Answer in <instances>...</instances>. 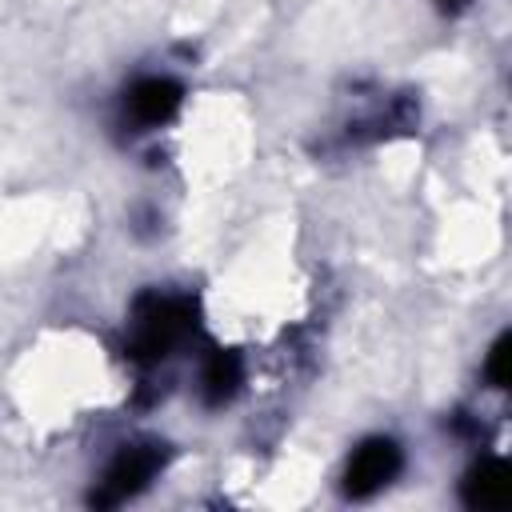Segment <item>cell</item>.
I'll return each instance as SVG.
<instances>
[{"mask_svg": "<svg viewBox=\"0 0 512 512\" xmlns=\"http://www.w3.org/2000/svg\"><path fill=\"white\" fill-rule=\"evenodd\" d=\"M196 332V304L184 296H144L136 304V328L128 356L140 364L164 360L176 344H184Z\"/></svg>", "mask_w": 512, "mask_h": 512, "instance_id": "6da1fadb", "label": "cell"}, {"mask_svg": "<svg viewBox=\"0 0 512 512\" xmlns=\"http://www.w3.org/2000/svg\"><path fill=\"white\" fill-rule=\"evenodd\" d=\"M508 360H512V336L504 332V336L492 344V352H488V364H484V376H488V384H492V388H508V380H512V372H508Z\"/></svg>", "mask_w": 512, "mask_h": 512, "instance_id": "52a82bcc", "label": "cell"}, {"mask_svg": "<svg viewBox=\"0 0 512 512\" xmlns=\"http://www.w3.org/2000/svg\"><path fill=\"white\" fill-rule=\"evenodd\" d=\"M160 464H164V452H160L156 444H132V448H124V452L108 464L100 488L92 492V504H100V508L124 504L128 496H136V492L160 472Z\"/></svg>", "mask_w": 512, "mask_h": 512, "instance_id": "7a4b0ae2", "label": "cell"}, {"mask_svg": "<svg viewBox=\"0 0 512 512\" xmlns=\"http://www.w3.org/2000/svg\"><path fill=\"white\" fill-rule=\"evenodd\" d=\"M396 472H400V448H396V440H384V436L364 440V444L352 452V460H348L344 492H348L352 500H368V496H376Z\"/></svg>", "mask_w": 512, "mask_h": 512, "instance_id": "3957f363", "label": "cell"}, {"mask_svg": "<svg viewBox=\"0 0 512 512\" xmlns=\"http://www.w3.org/2000/svg\"><path fill=\"white\" fill-rule=\"evenodd\" d=\"M464 500L472 508H504L512 500V476L504 460H484L464 480Z\"/></svg>", "mask_w": 512, "mask_h": 512, "instance_id": "5b68a950", "label": "cell"}, {"mask_svg": "<svg viewBox=\"0 0 512 512\" xmlns=\"http://www.w3.org/2000/svg\"><path fill=\"white\" fill-rule=\"evenodd\" d=\"M240 376H244L240 356H236V352L216 348V352L204 360V372H200V392H204V404H212V408L228 404V400L236 396V388H240Z\"/></svg>", "mask_w": 512, "mask_h": 512, "instance_id": "8992f818", "label": "cell"}, {"mask_svg": "<svg viewBox=\"0 0 512 512\" xmlns=\"http://www.w3.org/2000/svg\"><path fill=\"white\" fill-rule=\"evenodd\" d=\"M436 4H440V8H444V12H460V8H464V4H468V0H436Z\"/></svg>", "mask_w": 512, "mask_h": 512, "instance_id": "ba28073f", "label": "cell"}, {"mask_svg": "<svg viewBox=\"0 0 512 512\" xmlns=\"http://www.w3.org/2000/svg\"><path fill=\"white\" fill-rule=\"evenodd\" d=\"M124 108L136 124H164L180 108V84L168 76H144L124 92Z\"/></svg>", "mask_w": 512, "mask_h": 512, "instance_id": "277c9868", "label": "cell"}]
</instances>
